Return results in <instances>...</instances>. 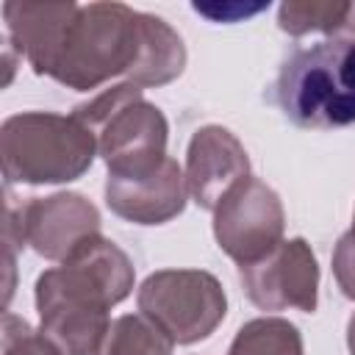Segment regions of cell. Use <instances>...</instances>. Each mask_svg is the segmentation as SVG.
<instances>
[{
    "instance_id": "d6986e66",
    "label": "cell",
    "mask_w": 355,
    "mask_h": 355,
    "mask_svg": "<svg viewBox=\"0 0 355 355\" xmlns=\"http://www.w3.org/2000/svg\"><path fill=\"white\" fill-rule=\"evenodd\" d=\"M191 8L208 17L211 22H239V19H250L266 11L269 3H194Z\"/></svg>"
},
{
    "instance_id": "5b68a950",
    "label": "cell",
    "mask_w": 355,
    "mask_h": 355,
    "mask_svg": "<svg viewBox=\"0 0 355 355\" xmlns=\"http://www.w3.org/2000/svg\"><path fill=\"white\" fill-rule=\"evenodd\" d=\"M97 136V155L111 178H144L166 155V116L147 103L136 83H116L72 111Z\"/></svg>"
},
{
    "instance_id": "44dd1931",
    "label": "cell",
    "mask_w": 355,
    "mask_h": 355,
    "mask_svg": "<svg viewBox=\"0 0 355 355\" xmlns=\"http://www.w3.org/2000/svg\"><path fill=\"white\" fill-rule=\"evenodd\" d=\"M349 233H352V236H355V216H352V227H349Z\"/></svg>"
},
{
    "instance_id": "3957f363",
    "label": "cell",
    "mask_w": 355,
    "mask_h": 355,
    "mask_svg": "<svg viewBox=\"0 0 355 355\" xmlns=\"http://www.w3.org/2000/svg\"><path fill=\"white\" fill-rule=\"evenodd\" d=\"M94 155L97 136L75 114L22 111L8 116L0 128L6 186L78 180L92 166Z\"/></svg>"
},
{
    "instance_id": "7a4b0ae2",
    "label": "cell",
    "mask_w": 355,
    "mask_h": 355,
    "mask_svg": "<svg viewBox=\"0 0 355 355\" xmlns=\"http://www.w3.org/2000/svg\"><path fill=\"white\" fill-rule=\"evenodd\" d=\"M275 100L302 130L355 125V39L330 36L297 47L280 64Z\"/></svg>"
},
{
    "instance_id": "8992f818",
    "label": "cell",
    "mask_w": 355,
    "mask_h": 355,
    "mask_svg": "<svg viewBox=\"0 0 355 355\" xmlns=\"http://www.w3.org/2000/svg\"><path fill=\"white\" fill-rule=\"evenodd\" d=\"M136 302L175 344L208 338L227 313L225 288L205 269H158L144 277Z\"/></svg>"
},
{
    "instance_id": "2e32d148",
    "label": "cell",
    "mask_w": 355,
    "mask_h": 355,
    "mask_svg": "<svg viewBox=\"0 0 355 355\" xmlns=\"http://www.w3.org/2000/svg\"><path fill=\"white\" fill-rule=\"evenodd\" d=\"M347 11L349 3L341 0H288L277 8V25L291 36H305V33L336 36L347 19Z\"/></svg>"
},
{
    "instance_id": "9a60e30c",
    "label": "cell",
    "mask_w": 355,
    "mask_h": 355,
    "mask_svg": "<svg viewBox=\"0 0 355 355\" xmlns=\"http://www.w3.org/2000/svg\"><path fill=\"white\" fill-rule=\"evenodd\" d=\"M227 355H302V336L288 319L258 316L239 327Z\"/></svg>"
},
{
    "instance_id": "ffe728a7",
    "label": "cell",
    "mask_w": 355,
    "mask_h": 355,
    "mask_svg": "<svg viewBox=\"0 0 355 355\" xmlns=\"http://www.w3.org/2000/svg\"><path fill=\"white\" fill-rule=\"evenodd\" d=\"M347 347H349V355H355V313L347 322Z\"/></svg>"
},
{
    "instance_id": "4fadbf2b",
    "label": "cell",
    "mask_w": 355,
    "mask_h": 355,
    "mask_svg": "<svg viewBox=\"0 0 355 355\" xmlns=\"http://www.w3.org/2000/svg\"><path fill=\"white\" fill-rule=\"evenodd\" d=\"M139 25H141V44H139V58L128 72V83L144 89L175 80L186 67L183 39L178 36L175 28H169L161 17L153 14H141Z\"/></svg>"
},
{
    "instance_id": "ba28073f",
    "label": "cell",
    "mask_w": 355,
    "mask_h": 355,
    "mask_svg": "<svg viewBox=\"0 0 355 355\" xmlns=\"http://www.w3.org/2000/svg\"><path fill=\"white\" fill-rule=\"evenodd\" d=\"M286 214L277 191L261 178L236 183L214 211V239L239 266L255 263L283 241Z\"/></svg>"
},
{
    "instance_id": "9c48e42d",
    "label": "cell",
    "mask_w": 355,
    "mask_h": 355,
    "mask_svg": "<svg viewBox=\"0 0 355 355\" xmlns=\"http://www.w3.org/2000/svg\"><path fill=\"white\" fill-rule=\"evenodd\" d=\"M244 294L261 311L297 308L313 313L319 302V263L305 239H283L269 255L239 266Z\"/></svg>"
},
{
    "instance_id": "52a82bcc",
    "label": "cell",
    "mask_w": 355,
    "mask_h": 355,
    "mask_svg": "<svg viewBox=\"0 0 355 355\" xmlns=\"http://www.w3.org/2000/svg\"><path fill=\"white\" fill-rule=\"evenodd\" d=\"M94 236H103L100 214L83 194L58 191L50 197H31L17 208L6 186V255L14 258L17 244H31L47 261H67Z\"/></svg>"
},
{
    "instance_id": "277c9868",
    "label": "cell",
    "mask_w": 355,
    "mask_h": 355,
    "mask_svg": "<svg viewBox=\"0 0 355 355\" xmlns=\"http://www.w3.org/2000/svg\"><path fill=\"white\" fill-rule=\"evenodd\" d=\"M141 11L125 3L78 6L69 17L47 78L61 86L89 92L133 69L141 44Z\"/></svg>"
},
{
    "instance_id": "5bb4252c",
    "label": "cell",
    "mask_w": 355,
    "mask_h": 355,
    "mask_svg": "<svg viewBox=\"0 0 355 355\" xmlns=\"http://www.w3.org/2000/svg\"><path fill=\"white\" fill-rule=\"evenodd\" d=\"M175 341L144 313L116 316L97 355H172Z\"/></svg>"
},
{
    "instance_id": "6da1fadb",
    "label": "cell",
    "mask_w": 355,
    "mask_h": 355,
    "mask_svg": "<svg viewBox=\"0 0 355 355\" xmlns=\"http://www.w3.org/2000/svg\"><path fill=\"white\" fill-rule=\"evenodd\" d=\"M133 263L105 236L89 239L61 266L36 277L39 336L55 355H97L111 316L133 291Z\"/></svg>"
},
{
    "instance_id": "ac0fdd59",
    "label": "cell",
    "mask_w": 355,
    "mask_h": 355,
    "mask_svg": "<svg viewBox=\"0 0 355 355\" xmlns=\"http://www.w3.org/2000/svg\"><path fill=\"white\" fill-rule=\"evenodd\" d=\"M333 275L338 280V288L344 291V297L355 300V236L347 230L333 252Z\"/></svg>"
},
{
    "instance_id": "7c38bea8",
    "label": "cell",
    "mask_w": 355,
    "mask_h": 355,
    "mask_svg": "<svg viewBox=\"0 0 355 355\" xmlns=\"http://www.w3.org/2000/svg\"><path fill=\"white\" fill-rule=\"evenodd\" d=\"M78 3H22L8 0L3 6L6 36L17 47L19 58L33 67L36 75H47L53 55L61 44L64 28L75 14Z\"/></svg>"
},
{
    "instance_id": "30bf717a",
    "label": "cell",
    "mask_w": 355,
    "mask_h": 355,
    "mask_svg": "<svg viewBox=\"0 0 355 355\" xmlns=\"http://www.w3.org/2000/svg\"><path fill=\"white\" fill-rule=\"evenodd\" d=\"M244 178H250V158L236 133L222 125L194 130L186 150V189L200 208L216 211L225 194Z\"/></svg>"
},
{
    "instance_id": "8fae6325",
    "label": "cell",
    "mask_w": 355,
    "mask_h": 355,
    "mask_svg": "<svg viewBox=\"0 0 355 355\" xmlns=\"http://www.w3.org/2000/svg\"><path fill=\"white\" fill-rule=\"evenodd\" d=\"M186 200V172L175 158L144 178H105V205L133 225H164L183 214Z\"/></svg>"
},
{
    "instance_id": "e0dca14e",
    "label": "cell",
    "mask_w": 355,
    "mask_h": 355,
    "mask_svg": "<svg viewBox=\"0 0 355 355\" xmlns=\"http://www.w3.org/2000/svg\"><path fill=\"white\" fill-rule=\"evenodd\" d=\"M3 355H55L22 316L3 313Z\"/></svg>"
}]
</instances>
